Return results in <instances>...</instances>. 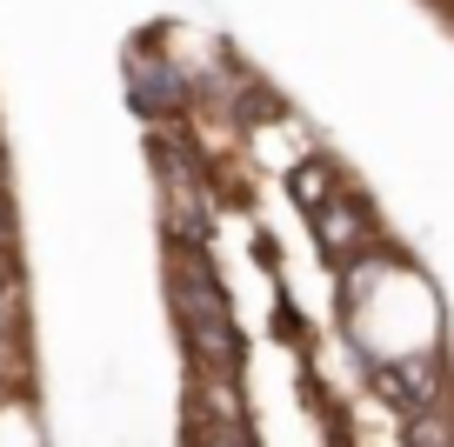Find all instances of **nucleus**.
Returning <instances> with one entry per match:
<instances>
[{
    "label": "nucleus",
    "instance_id": "obj_1",
    "mask_svg": "<svg viewBox=\"0 0 454 447\" xmlns=\"http://www.w3.org/2000/svg\"><path fill=\"white\" fill-rule=\"evenodd\" d=\"M340 327L374 367H414L441 348V294L401 254L340 267Z\"/></svg>",
    "mask_w": 454,
    "mask_h": 447
},
{
    "label": "nucleus",
    "instance_id": "obj_2",
    "mask_svg": "<svg viewBox=\"0 0 454 447\" xmlns=\"http://www.w3.org/2000/svg\"><path fill=\"white\" fill-rule=\"evenodd\" d=\"M0 447H47L41 401L27 388H0Z\"/></svg>",
    "mask_w": 454,
    "mask_h": 447
}]
</instances>
